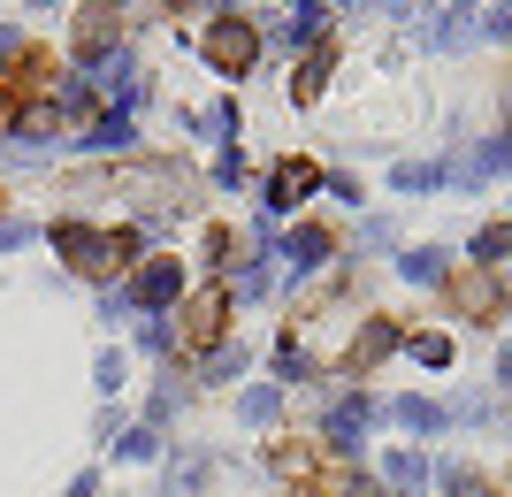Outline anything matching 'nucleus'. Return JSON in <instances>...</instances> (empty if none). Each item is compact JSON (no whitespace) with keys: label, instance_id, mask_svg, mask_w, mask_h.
I'll list each match as a JSON object with an SVG mask.
<instances>
[{"label":"nucleus","instance_id":"obj_1","mask_svg":"<svg viewBox=\"0 0 512 497\" xmlns=\"http://www.w3.org/2000/svg\"><path fill=\"white\" fill-rule=\"evenodd\" d=\"M54 245H62L85 276H123L130 253H138V230H115V238H100V230H77V222H62L54 230Z\"/></svg>","mask_w":512,"mask_h":497},{"label":"nucleus","instance_id":"obj_2","mask_svg":"<svg viewBox=\"0 0 512 497\" xmlns=\"http://www.w3.org/2000/svg\"><path fill=\"white\" fill-rule=\"evenodd\" d=\"M222 322H230V291H222V283L192 291V299H184V352H207L214 337H222Z\"/></svg>","mask_w":512,"mask_h":497},{"label":"nucleus","instance_id":"obj_3","mask_svg":"<svg viewBox=\"0 0 512 497\" xmlns=\"http://www.w3.org/2000/svg\"><path fill=\"white\" fill-rule=\"evenodd\" d=\"M253 54H260V39H253V23H214L207 31V62L222 69V77H245V69H253Z\"/></svg>","mask_w":512,"mask_h":497},{"label":"nucleus","instance_id":"obj_4","mask_svg":"<svg viewBox=\"0 0 512 497\" xmlns=\"http://www.w3.org/2000/svg\"><path fill=\"white\" fill-rule=\"evenodd\" d=\"M451 299L467 306V314H497V306H505V283L474 268V276H459V283H451Z\"/></svg>","mask_w":512,"mask_h":497},{"label":"nucleus","instance_id":"obj_5","mask_svg":"<svg viewBox=\"0 0 512 497\" xmlns=\"http://www.w3.org/2000/svg\"><path fill=\"white\" fill-rule=\"evenodd\" d=\"M306 192H314V169H306V161H283L276 169V207H299Z\"/></svg>","mask_w":512,"mask_h":497},{"label":"nucleus","instance_id":"obj_6","mask_svg":"<svg viewBox=\"0 0 512 497\" xmlns=\"http://www.w3.org/2000/svg\"><path fill=\"white\" fill-rule=\"evenodd\" d=\"M390 345H398V329H390V322H375V329L360 337V345H352V368H375V360H383Z\"/></svg>","mask_w":512,"mask_h":497},{"label":"nucleus","instance_id":"obj_7","mask_svg":"<svg viewBox=\"0 0 512 497\" xmlns=\"http://www.w3.org/2000/svg\"><path fill=\"white\" fill-rule=\"evenodd\" d=\"M138 299H146V306H161V299H176V268H169V260H153L146 276H138Z\"/></svg>","mask_w":512,"mask_h":497},{"label":"nucleus","instance_id":"obj_8","mask_svg":"<svg viewBox=\"0 0 512 497\" xmlns=\"http://www.w3.org/2000/svg\"><path fill=\"white\" fill-rule=\"evenodd\" d=\"M321 77H329V46H321L314 62H306L299 77H291V92H299V100H314V92H321Z\"/></svg>","mask_w":512,"mask_h":497},{"label":"nucleus","instance_id":"obj_9","mask_svg":"<svg viewBox=\"0 0 512 497\" xmlns=\"http://www.w3.org/2000/svg\"><path fill=\"white\" fill-rule=\"evenodd\" d=\"M367 429V398L360 406H337V421H329V436H337V444H352V436Z\"/></svg>","mask_w":512,"mask_h":497},{"label":"nucleus","instance_id":"obj_10","mask_svg":"<svg viewBox=\"0 0 512 497\" xmlns=\"http://www.w3.org/2000/svg\"><path fill=\"white\" fill-rule=\"evenodd\" d=\"M406 276H413V283H444V253H413Z\"/></svg>","mask_w":512,"mask_h":497},{"label":"nucleus","instance_id":"obj_11","mask_svg":"<svg viewBox=\"0 0 512 497\" xmlns=\"http://www.w3.org/2000/svg\"><path fill=\"white\" fill-rule=\"evenodd\" d=\"M413 482H421V459L398 452V459H390V490H413Z\"/></svg>","mask_w":512,"mask_h":497},{"label":"nucleus","instance_id":"obj_12","mask_svg":"<svg viewBox=\"0 0 512 497\" xmlns=\"http://www.w3.org/2000/svg\"><path fill=\"white\" fill-rule=\"evenodd\" d=\"M398 421H406V429H436L444 413H436V406H421V398H406V406H398Z\"/></svg>","mask_w":512,"mask_h":497},{"label":"nucleus","instance_id":"obj_13","mask_svg":"<svg viewBox=\"0 0 512 497\" xmlns=\"http://www.w3.org/2000/svg\"><path fill=\"white\" fill-rule=\"evenodd\" d=\"M512 245V230H482V238H474V260H497Z\"/></svg>","mask_w":512,"mask_h":497},{"label":"nucleus","instance_id":"obj_14","mask_svg":"<svg viewBox=\"0 0 512 497\" xmlns=\"http://www.w3.org/2000/svg\"><path fill=\"white\" fill-rule=\"evenodd\" d=\"M413 352H421L428 368H444V360H451V345H444V337H413Z\"/></svg>","mask_w":512,"mask_h":497},{"label":"nucleus","instance_id":"obj_15","mask_svg":"<svg viewBox=\"0 0 512 497\" xmlns=\"http://www.w3.org/2000/svg\"><path fill=\"white\" fill-rule=\"evenodd\" d=\"M490 31H497V39H512V0H505V8L490 16Z\"/></svg>","mask_w":512,"mask_h":497},{"label":"nucleus","instance_id":"obj_16","mask_svg":"<svg viewBox=\"0 0 512 497\" xmlns=\"http://www.w3.org/2000/svg\"><path fill=\"white\" fill-rule=\"evenodd\" d=\"M497 375H505V383H512V345H505V360H497Z\"/></svg>","mask_w":512,"mask_h":497},{"label":"nucleus","instance_id":"obj_17","mask_svg":"<svg viewBox=\"0 0 512 497\" xmlns=\"http://www.w3.org/2000/svg\"><path fill=\"white\" fill-rule=\"evenodd\" d=\"M459 497H490V490H474V482H459Z\"/></svg>","mask_w":512,"mask_h":497},{"label":"nucleus","instance_id":"obj_18","mask_svg":"<svg viewBox=\"0 0 512 497\" xmlns=\"http://www.w3.org/2000/svg\"><path fill=\"white\" fill-rule=\"evenodd\" d=\"M176 8H199V0H176Z\"/></svg>","mask_w":512,"mask_h":497}]
</instances>
